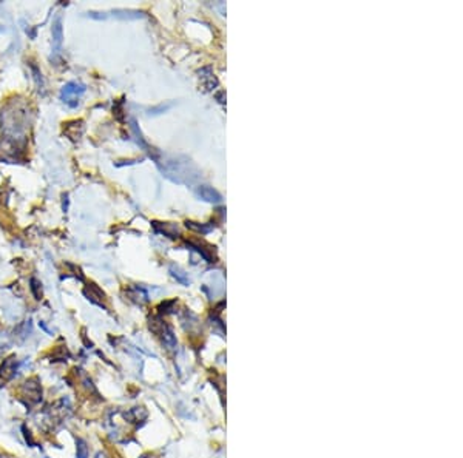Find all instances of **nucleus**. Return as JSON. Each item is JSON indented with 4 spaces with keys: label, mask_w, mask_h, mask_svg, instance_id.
<instances>
[{
    "label": "nucleus",
    "mask_w": 463,
    "mask_h": 458,
    "mask_svg": "<svg viewBox=\"0 0 463 458\" xmlns=\"http://www.w3.org/2000/svg\"><path fill=\"white\" fill-rule=\"evenodd\" d=\"M51 37H52V50L56 54H60L62 50V42H64V28H62V17L57 16L54 19L51 26Z\"/></svg>",
    "instance_id": "obj_4"
},
{
    "label": "nucleus",
    "mask_w": 463,
    "mask_h": 458,
    "mask_svg": "<svg viewBox=\"0 0 463 458\" xmlns=\"http://www.w3.org/2000/svg\"><path fill=\"white\" fill-rule=\"evenodd\" d=\"M42 400V386L37 377L29 378L24 382L22 386V401L26 404L28 407L39 404Z\"/></svg>",
    "instance_id": "obj_2"
},
{
    "label": "nucleus",
    "mask_w": 463,
    "mask_h": 458,
    "mask_svg": "<svg viewBox=\"0 0 463 458\" xmlns=\"http://www.w3.org/2000/svg\"><path fill=\"white\" fill-rule=\"evenodd\" d=\"M17 366H19V363H17V358H16V356L6 358L3 363H2V366H0V377H2L5 381H9V380H11V378L16 375Z\"/></svg>",
    "instance_id": "obj_6"
},
{
    "label": "nucleus",
    "mask_w": 463,
    "mask_h": 458,
    "mask_svg": "<svg viewBox=\"0 0 463 458\" xmlns=\"http://www.w3.org/2000/svg\"><path fill=\"white\" fill-rule=\"evenodd\" d=\"M161 338H162V344L168 349V350H176V346H178V341H176V336L173 333L172 327L168 326H162L161 329Z\"/></svg>",
    "instance_id": "obj_9"
},
{
    "label": "nucleus",
    "mask_w": 463,
    "mask_h": 458,
    "mask_svg": "<svg viewBox=\"0 0 463 458\" xmlns=\"http://www.w3.org/2000/svg\"><path fill=\"white\" fill-rule=\"evenodd\" d=\"M29 68H31V73H33V79L36 82V87H37V91L44 93L45 90V80H44V76H42V71L40 68L36 65L34 62H29Z\"/></svg>",
    "instance_id": "obj_11"
},
{
    "label": "nucleus",
    "mask_w": 463,
    "mask_h": 458,
    "mask_svg": "<svg viewBox=\"0 0 463 458\" xmlns=\"http://www.w3.org/2000/svg\"><path fill=\"white\" fill-rule=\"evenodd\" d=\"M110 14L114 19H121V20H136V19L144 17V13L138 11V9H113V11H110Z\"/></svg>",
    "instance_id": "obj_8"
},
{
    "label": "nucleus",
    "mask_w": 463,
    "mask_h": 458,
    "mask_svg": "<svg viewBox=\"0 0 463 458\" xmlns=\"http://www.w3.org/2000/svg\"><path fill=\"white\" fill-rule=\"evenodd\" d=\"M83 295L87 296V300L91 301L93 304H96L99 307H105L103 305V300H105V293L99 289L96 284H87V287L83 289Z\"/></svg>",
    "instance_id": "obj_5"
},
{
    "label": "nucleus",
    "mask_w": 463,
    "mask_h": 458,
    "mask_svg": "<svg viewBox=\"0 0 463 458\" xmlns=\"http://www.w3.org/2000/svg\"><path fill=\"white\" fill-rule=\"evenodd\" d=\"M87 17H90V19H94V20H105L108 16L105 14V13H98V11H88L87 13Z\"/></svg>",
    "instance_id": "obj_18"
},
{
    "label": "nucleus",
    "mask_w": 463,
    "mask_h": 458,
    "mask_svg": "<svg viewBox=\"0 0 463 458\" xmlns=\"http://www.w3.org/2000/svg\"><path fill=\"white\" fill-rule=\"evenodd\" d=\"M22 431H24V436H25V440H26L28 446L34 447V446H36V441L33 440V435H31V432L26 431V426H22Z\"/></svg>",
    "instance_id": "obj_17"
},
{
    "label": "nucleus",
    "mask_w": 463,
    "mask_h": 458,
    "mask_svg": "<svg viewBox=\"0 0 463 458\" xmlns=\"http://www.w3.org/2000/svg\"><path fill=\"white\" fill-rule=\"evenodd\" d=\"M125 420H129L130 423H138L147 418V410L144 407H133L130 412L124 413Z\"/></svg>",
    "instance_id": "obj_12"
},
{
    "label": "nucleus",
    "mask_w": 463,
    "mask_h": 458,
    "mask_svg": "<svg viewBox=\"0 0 463 458\" xmlns=\"http://www.w3.org/2000/svg\"><path fill=\"white\" fill-rule=\"evenodd\" d=\"M45 458H47V457H45Z\"/></svg>",
    "instance_id": "obj_21"
},
{
    "label": "nucleus",
    "mask_w": 463,
    "mask_h": 458,
    "mask_svg": "<svg viewBox=\"0 0 463 458\" xmlns=\"http://www.w3.org/2000/svg\"><path fill=\"white\" fill-rule=\"evenodd\" d=\"M96 458H108V455L105 454V452H98V454H96Z\"/></svg>",
    "instance_id": "obj_19"
},
{
    "label": "nucleus",
    "mask_w": 463,
    "mask_h": 458,
    "mask_svg": "<svg viewBox=\"0 0 463 458\" xmlns=\"http://www.w3.org/2000/svg\"><path fill=\"white\" fill-rule=\"evenodd\" d=\"M71 413V404L68 398H60L56 403H52L51 406L47 409L45 415L50 423H60L64 421L68 415Z\"/></svg>",
    "instance_id": "obj_3"
},
{
    "label": "nucleus",
    "mask_w": 463,
    "mask_h": 458,
    "mask_svg": "<svg viewBox=\"0 0 463 458\" xmlns=\"http://www.w3.org/2000/svg\"><path fill=\"white\" fill-rule=\"evenodd\" d=\"M85 90H87L85 85L80 83V82H75V80L68 82L60 90V101L65 105H68L70 108H76V106L79 105L80 96L85 93Z\"/></svg>",
    "instance_id": "obj_1"
},
{
    "label": "nucleus",
    "mask_w": 463,
    "mask_h": 458,
    "mask_svg": "<svg viewBox=\"0 0 463 458\" xmlns=\"http://www.w3.org/2000/svg\"><path fill=\"white\" fill-rule=\"evenodd\" d=\"M127 295H129V300L134 301L136 304H144L149 301V295H147V292L141 289V287H130Z\"/></svg>",
    "instance_id": "obj_10"
},
{
    "label": "nucleus",
    "mask_w": 463,
    "mask_h": 458,
    "mask_svg": "<svg viewBox=\"0 0 463 458\" xmlns=\"http://www.w3.org/2000/svg\"><path fill=\"white\" fill-rule=\"evenodd\" d=\"M31 332V321H25L22 324H19L16 329H14V333L17 338L20 339H25L28 336V333Z\"/></svg>",
    "instance_id": "obj_15"
},
{
    "label": "nucleus",
    "mask_w": 463,
    "mask_h": 458,
    "mask_svg": "<svg viewBox=\"0 0 463 458\" xmlns=\"http://www.w3.org/2000/svg\"><path fill=\"white\" fill-rule=\"evenodd\" d=\"M90 449L88 444L82 438H76V458H88Z\"/></svg>",
    "instance_id": "obj_14"
},
{
    "label": "nucleus",
    "mask_w": 463,
    "mask_h": 458,
    "mask_svg": "<svg viewBox=\"0 0 463 458\" xmlns=\"http://www.w3.org/2000/svg\"><path fill=\"white\" fill-rule=\"evenodd\" d=\"M141 458H153V457H149V455H142Z\"/></svg>",
    "instance_id": "obj_20"
},
{
    "label": "nucleus",
    "mask_w": 463,
    "mask_h": 458,
    "mask_svg": "<svg viewBox=\"0 0 463 458\" xmlns=\"http://www.w3.org/2000/svg\"><path fill=\"white\" fill-rule=\"evenodd\" d=\"M29 289H31V292H33V295H34V298L37 301L42 300V284L36 278L29 280Z\"/></svg>",
    "instance_id": "obj_16"
},
{
    "label": "nucleus",
    "mask_w": 463,
    "mask_h": 458,
    "mask_svg": "<svg viewBox=\"0 0 463 458\" xmlns=\"http://www.w3.org/2000/svg\"><path fill=\"white\" fill-rule=\"evenodd\" d=\"M168 270H170L172 276H173V278H175V280H176L178 282H181L182 285H188V284H190V280L187 278L185 272H184L182 269H180V267H178V265L172 264L170 267H168Z\"/></svg>",
    "instance_id": "obj_13"
},
{
    "label": "nucleus",
    "mask_w": 463,
    "mask_h": 458,
    "mask_svg": "<svg viewBox=\"0 0 463 458\" xmlns=\"http://www.w3.org/2000/svg\"><path fill=\"white\" fill-rule=\"evenodd\" d=\"M196 196L199 199L206 201V202H215V204L221 201V195L218 193L215 188L208 187V185H199L198 190H196Z\"/></svg>",
    "instance_id": "obj_7"
}]
</instances>
